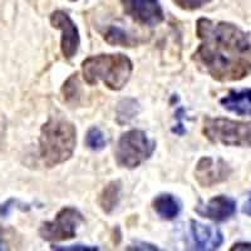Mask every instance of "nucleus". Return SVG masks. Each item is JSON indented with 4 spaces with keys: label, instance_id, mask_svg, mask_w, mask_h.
Masks as SVG:
<instances>
[{
    "label": "nucleus",
    "instance_id": "1",
    "mask_svg": "<svg viewBox=\"0 0 251 251\" xmlns=\"http://www.w3.org/2000/svg\"><path fill=\"white\" fill-rule=\"evenodd\" d=\"M200 46L194 62L219 82H236L251 75V33L226 22L200 18L196 23Z\"/></svg>",
    "mask_w": 251,
    "mask_h": 251
},
{
    "label": "nucleus",
    "instance_id": "2",
    "mask_svg": "<svg viewBox=\"0 0 251 251\" xmlns=\"http://www.w3.org/2000/svg\"><path fill=\"white\" fill-rule=\"evenodd\" d=\"M77 145L75 126L62 116H50L42 126L39 136L40 158L47 167L68 161Z\"/></svg>",
    "mask_w": 251,
    "mask_h": 251
},
{
    "label": "nucleus",
    "instance_id": "3",
    "mask_svg": "<svg viewBox=\"0 0 251 251\" xmlns=\"http://www.w3.org/2000/svg\"><path fill=\"white\" fill-rule=\"evenodd\" d=\"M133 64L125 54H98L83 60V78L89 86L103 82L111 91H121L131 78Z\"/></svg>",
    "mask_w": 251,
    "mask_h": 251
},
{
    "label": "nucleus",
    "instance_id": "4",
    "mask_svg": "<svg viewBox=\"0 0 251 251\" xmlns=\"http://www.w3.org/2000/svg\"><path fill=\"white\" fill-rule=\"evenodd\" d=\"M202 132L212 143L231 147H251V123L207 117L203 121Z\"/></svg>",
    "mask_w": 251,
    "mask_h": 251
},
{
    "label": "nucleus",
    "instance_id": "5",
    "mask_svg": "<svg viewBox=\"0 0 251 251\" xmlns=\"http://www.w3.org/2000/svg\"><path fill=\"white\" fill-rule=\"evenodd\" d=\"M156 150V143L146 132L131 129L121 136L116 147V161L123 169H136L147 161Z\"/></svg>",
    "mask_w": 251,
    "mask_h": 251
},
{
    "label": "nucleus",
    "instance_id": "6",
    "mask_svg": "<svg viewBox=\"0 0 251 251\" xmlns=\"http://www.w3.org/2000/svg\"><path fill=\"white\" fill-rule=\"evenodd\" d=\"M84 221L83 215L75 207L62 208L51 221H47L39 228L40 237L46 241H66L77 235V228Z\"/></svg>",
    "mask_w": 251,
    "mask_h": 251
},
{
    "label": "nucleus",
    "instance_id": "7",
    "mask_svg": "<svg viewBox=\"0 0 251 251\" xmlns=\"http://www.w3.org/2000/svg\"><path fill=\"white\" fill-rule=\"evenodd\" d=\"M121 3L126 14L143 25H158L165 19L160 0H121Z\"/></svg>",
    "mask_w": 251,
    "mask_h": 251
},
{
    "label": "nucleus",
    "instance_id": "8",
    "mask_svg": "<svg viewBox=\"0 0 251 251\" xmlns=\"http://www.w3.org/2000/svg\"><path fill=\"white\" fill-rule=\"evenodd\" d=\"M50 24L53 28L62 31L60 49L66 59H71L77 54L80 44L79 31L72 18L63 10H55L50 15Z\"/></svg>",
    "mask_w": 251,
    "mask_h": 251
},
{
    "label": "nucleus",
    "instance_id": "9",
    "mask_svg": "<svg viewBox=\"0 0 251 251\" xmlns=\"http://www.w3.org/2000/svg\"><path fill=\"white\" fill-rule=\"evenodd\" d=\"M231 175L230 166L223 158L202 157L196 165L195 177L202 187H211L227 180Z\"/></svg>",
    "mask_w": 251,
    "mask_h": 251
},
{
    "label": "nucleus",
    "instance_id": "10",
    "mask_svg": "<svg viewBox=\"0 0 251 251\" xmlns=\"http://www.w3.org/2000/svg\"><path fill=\"white\" fill-rule=\"evenodd\" d=\"M195 211L215 223H224L236 214V201L231 197L220 195L212 197L206 203H200L195 208Z\"/></svg>",
    "mask_w": 251,
    "mask_h": 251
},
{
    "label": "nucleus",
    "instance_id": "11",
    "mask_svg": "<svg viewBox=\"0 0 251 251\" xmlns=\"http://www.w3.org/2000/svg\"><path fill=\"white\" fill-rule=\"evenodd\" d=\"M190 232L196 250H216L224 243V236L217 227L190 221Z\"/></svg>",
    "mask_w": 251,
    "mask_h": 251
},
{
    "label": "nucleus",
    "instance_id": "12",
    "mask_svg": "<svg viewBox=\"0 0 251 251\" xmlns=\"http://www.w3.org/2000/svg\"><path fill=\"white\" fill-rule=\"evenodd\" d=\"M220 103L224 108L239 116H251V89H231Z\"/></svg>",
    "mask_w": 251,
    "mask_h": 251
},
{
    "label": "nucleus",
    "instance_id": "13",
    "mask_svg": "<svg viewBox=\"0 0 251 251\" xmlns=\"http://www.w3.org/2000/svg\"><path fill=\"white\" fill-rule=\"evenodd\" d=\"M156 214L163 220H174L181 211V202L171 194H161L152 202Z\"/></svg>",
    "mask_w": 251,
    "mask_h": 251
},
{
    "label": "nucleus",
    "instance_id": "14",
    "mask_svg": "<svg viewBox=\"0 0 251 251\" xmlns=\"http://www.w3.org/2000/svg\"><path fill=\"white\" fill-rule=\"evenodd\" d=\"M121 190H122V185L120 181H112L103 188L98 199V203L103 212L112 214L114 211V208L120 203Z\"/></svg>",
    "mask_w": 251,
    "mask_h": 251
},
{
    "label": "nucleus",
    "instance_id": "15",
    "mask_svg": "<svg viewBox=\"0 0 251 251\" xmlns=\"http://www.w3.org/2000/svg\"><path fill=\"white\" fill-rule=\"evenodd\" d=\"M103 38L107 43L111 46H120V47H127V48H132L138 44V39L133 35L125 30V29L120 28V26L112 25L107 28L104 31Z\"/></svg>",
    "mask_w": 251,
    "mask_h": 251
},
{
    "label": "nucleus",
    "instance_id": "16",
    "mask_svg": "<svg viewBox=\"0 0 251 251\" xmlns=\"http://www.w3.org/2000/svg\"><path fill=\"white\" fill-rule=\"evenodd\" d=\"M140 112V104L133 98H125L118 103L116 109V120L118 125H127L129 121L133 120Z\"/></svg>",
    "mask_w": 251,
    "mask_h": 251
},
{
    "label": "nucleus",
    "instance_id": "17",
    "mask_svg": "<svg viewBox=\"0 0 251 251\" xmlns=\"http://www.w3.org/2000/svg\"><path fill=\"white\" fill-rule=\"evenodd\" d=\"M63 98L69 104H75L80 98V84L78 75H72L68 79L64 82L62 88Z\"/></svg>",
    "mask_w": 251,
    "mask_h": 251
},
{
    "label": "nucleus",
    "instance_id": "18",
    "mask_svg": "<svg viewBox=\"0 0 251 251\" xmlns=\"http://www.w3.org/2000/svg\"><path fill=\"white\" fill-rule=\"evenodd\" d=\"M86 145L92 151H102L107 145V141L104 138V134L98 127H91L87 132Z\"/></svg>",
    "mask_w": 251,
    "mask_h": 251
},
{
    "label": "nucleus",
    "instance_id": "19",
    "mask_svg": "<svg viewBox=\"0 0 251 251\" xmlns=\"http://www.w3.org/2000/svg\"><path fill=\"white\" fill-rule=\"evenodd\" d=\"M172 1L183 10H196L210 3L211 0H172Z\"/></svg>",
    "mask_w": 251,
    "mask_h": 251
},
{
    "label": "nucleus",
    "instance_id": "20",
    "mask_svg": "<svg viewBox=\"0 0 251 251\" xmlns=\"http://www.w3.org/2000/svg\"><path fill=\"white\" fill-rule=\"evenodd\" d=\"M53 250H62V251H75V250H89V251H94L98 250V248L96 246H84V245H73V246H64V248H59V246H53Z\"/></svg>",
    "mask_w": 251,
    "mask_h": 251
},
{
    "label": "nucleus",
    "instance_id": "21",
    "mask_svg": "<svg viewBox=\"0 0 251 251\" xmlns=\"http://www.w3.org/2000/svg\"><path fill=\"white\" fill-rule=\"evenodd\" d=\"M231 251L234 250H251V243H239L235 244L231 249Z\"/></svg>",
    "mask_w": 251,
    "mask_h": 251
},
{
    "label": "nucleus",
    "instance_id": "22",
    "mask_svg": "<svg viewBox=\"0 0 251 251\" xmlns=\"http://www.w3.org/2000/svg\"><path fill=\"white\" fill-rule=\"evenodd\" d=\"M243 212L244 214L248 215V216L251 217V192L249 194V197H248V200H246V202L244 203Z\"/></svg>",
    "mask_w": 251,
    "mask_h": 251
},
{
    "label": "nucleus",
    "instance_id": "23",
    "mask_svg": "<svg viewBox=\"0 0 251 251\" xmlns=\"http://www.w3.org/2000/svg\"><path fill=\"white\" fill-rule=\"evenodd\" d=\"M0 250H3V244H1V241H0Z\"/></svg>",
    "mask_w": 251,
    "mask_h": 251
},
{
    "label": "nucleus",
    "instance_id": "24",
    "mask_svg": "<svg viewBox=\"0 0 251 251\" xmlns=\"http://www.w3.org/2000/svg\"><path fill=\"white\" fill-rule=\"evenodd\" d=\"M69 1H77V0H69Z\"/></svg>",
    "mask_w": 251,
    "mask_h": 251
}]
</instances>
